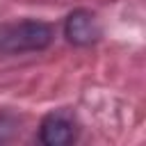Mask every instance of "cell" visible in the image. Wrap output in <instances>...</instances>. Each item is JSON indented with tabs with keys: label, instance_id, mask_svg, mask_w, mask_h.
Masks as SVG:
<instances>
[{
	"label": "cell",
	"instance_id": "obj_4",
	"mask_svg": "<svg viewBox=\"0 0 146 146\" xmlns=\"http://www.w3.org/2000/svg\"><path fill=\"white\" fill-rule=\"evenodd\" d=\"M18 132V119L11 112H0V146H7Z\"/></svg>",
	"mask_w": 146,
	"mask_h": 146
},
{
	"label": "cell",
	"instance_id": "obj_2",
	"mask_svg": "<svg viewBox=\"0 0 146 146\" xmlns=\"http://www.w3.org/2000/svg\"><path fill=\"white\" fill-rule=\"evenodd\" d=\"M78 137V125L73 114L66 110H57L43 116L39 125V144L41 146H73Z\"/></svg>",
	"mask_w": 146,
	"mask_h": 146
},
{
	"label": "cell",
	"instance_id": "obj_1",
	"mask_svg": "<svg viewBox=\"0 0 146 146\" xmlns=\"http://www.w3.org/2000/svg\"><path fill=\"white\" fill-rule=\"evenodd\" d=\"M52 41V27L43 21H16L0 25V52L21 55L39 52Z\"/></svg>",
	"mask_w": 146,
	"mask_h": 146
},
{
	"label": "cell",
	"instance_id": "obj_3",
	"mask_svg": "<svg viewBox=\"0 0 146 146\" xmlns=\"http://www.w3.org/2000/svg\"><path fill=\"white\" fill-rule=\"evenodd\" d=\"M64 34L73 46H91L100 36V27L96 23V16L87 9H75L68 14L64 23Z\"/></svg>",
	"mask_w": 146,
	"mask_h": 146
}]
</instances>
